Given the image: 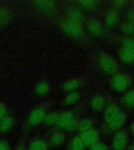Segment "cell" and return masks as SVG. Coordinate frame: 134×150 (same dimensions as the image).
<instances>
[{
    "label": "cell",
    "mask_w": 134,
    "mask_h": 150,
    "mask_svg": "<svg viewBox=\"0 0 134 150\" xmlns=\"http://www.w3.org/2000/svg\"><path fill=\"white\" fill-rule=\"evenodd\" d=\"M99 64L101 69L108 74H115L118 70L116 60L107 53L101 54L99 58Z\"/></svg>",
    "instance_id": "6da1fadb"
},
{
    "label": "cell",
    "mask_w": 134,
    "mask_h": 150,
    "mask_svg": "<svg viewBox=\"0 0 134 150\" xmlns=\"http://www.w3.org/2000/svg\"><path fill=\"white\" fill-rule=\"evenodd\" d=\"M58 125L61 128L65 130H71L75 127V116L71 112H63L59 115Z\"/></svg>",
    "instance_id": "7a4b0ae2"
},
{
    "label": "cell",
    "mask_w": 134,
    "mask_h": 150,
    "mask_svg": "<svg viewBox=\"0 0 134 150\" xmlns=\"http://www.w3.org/2000/svg\"><path fill=\"white\" fill-rule=\"evenodd\" d=\"M61 28L68 35L72 37L78 38L82 35V27L80 23H77L69 20H64L61 23Z\"/></svg>",
    "instance_id": "3957f363"
},
{
    "label": "cell",
    "mask_w": 134,
    "mask_h": 150,
    "mask_svg": "<svg viewBox=\"0 0 134 150\" xmlns=\"http://www.w3.org/2000/svg\"><path fill=\"white\" fill-rule=\"evenodd\" d=\"M46 113L45 110L41 107H36L31 110L28 116V123L32 126H35L41 124L46 119Z\"/></svg>",
    "instance_id": "277c9868"
},
{
    "label": "cell",
    "mask_w": 134,
    "mask_h": 150,
    "mask_svg": "<svg viewBox=\"0 0 134 150\" xmlns=\"http://www.w3.org/2000/svg\"><path fill=\"white\" fill-rule=\"evenodd\" d=\"M127 136L123 131H118L115 134L112 141L114 150H124L126 147Z\"/></svg>",
    "instance_id": "5b68a950"
},
{
    "label": "cell",
    "mask_w": 134,
    "mask_h": 150,
    "mask_svg": "<svg viewBox=\"0 0 134 150\" xmlns=\"http://www.w3.org/2000/svg\"><path fill=\"white\" fill-rule=\"evenodd\" d=\"M80 138H81L82 141L84 143V145L93 146L96 143H97L99 135L98 133L96 131L90 129V130L86 131L84 133H82Z\"/></svg>",
    "instance_id": "8992f818"
},
{
    "label": "cell",
    "mask_w": 134,
    "mask_h": 150,
    "mask_svg": "<svg viewBox=\"0 0 134 150\" xmlns=\"http://www.w3.org/2000/svg\"><path fill=\"white\" fill-rule=\"evenodd\" d=\"M112 84L116 91H123L129 86V81L125 75L116 74L113 78Z\"/></svg>",
    "instance_id": "52a82bcc"
},
{
    "label": "cell",
    "mask_w": 134,
    "mask_h": 150,
    "mask_svg": "<svg viewBox=\"0 0 134 150\" xmlns=\"http://www.w3.org/2000/svg\"><path fill=\"white\" fill-rule=\"evenodd\" d=\"M125 120H126V115L123 112H120L115 118H113L110 121L108 122V127L113 131H116L123 125Z\"/></svg>",
    "instance_id": "ba28073f"
},
{
    "label": "cell",
    "mask_w": 134,
    "mask_h": 150,
    "mask_svg": "<svg viewBox=\"0 0 134 150\" xmlns=\"http://www.w3.org/2000/svg\"><path fill=\"white\" fill-rule=\"evenodd\" d=\"M87 27H88L89 32L94 35H101L103 30L101 23L95 19L89 20L87 22Z\"/></svg>",
    "instance_id": "9c48e42d"
},
{
    "label": "cell",
    "mask_w": 134,
    "mask_h": 150,
    "mask_svg": "<svg viewBox=\"0 0 134 150\" xmlns=\"http://www.w3.org/2000/svg\"><path fill=\"white\" fill-rule=\"evenodd\" d=\"M120 59L125 63H131L134 61V51L122 48L119 52Z\"/></svg>",
    "instance_id": "30bf717a"
},
{
    "label": "cell",
    "mask_w": 134,
    "mask_h": 150,
    "mask_svg": "<svg viewBox=\"0 0 134 150\" xmlns=\"http://www.w3.org/2000/svg\"><path fill=\"white\" fill-rule=\"evenodd\" d=\"M120 112H121V111H120L117 105H110V106H108V107L106 109L105 112H104V119H105L106 122L108 123L109 121H110V120H111L113 118H115Z\"/></svg>",
    "instance_id": "8fae6325"
},
{
    "label": "cell",
    "mask_w": 134,
    "mask_h": 150,
    "mask_svg": "<svg viewBox=\"0 0 134 150\" xmlns=\"http://www.w3.org/2000/svg\"><path fill=\"white\" fill-rule=\"evenodd\" d=\"M48 143L42 139H35L29 145V150H47Z\"/></svg>",
    "instance_id": "7c38bea8"
},
{
    "label": "cell",
    "mask_w": 134,
    "mask_h": 150,
    "mask_svg": "<svg viewBox=\"0 0 134 150\" xmlns=\"http://www.w3.org/2000/svg\"><path fill=\"white\" fill-rule=\"evenodd\" d=\"M118 14L115 9H111L108 12V13L106 14L105 22L107 25L109 27H112L118 22Z\"/></svg>",
    "instance_id": "4fadbf2b"
},
{
    "label": "cell",
    "mask_w": 134,
    "mask_h": 150,
    "mask_svg": "<svg viewBox=\"0 0 134 150\" xmlns=\"http://www.w3.org/2000/svg\"><path fill=\"white\" fill-rule=\"evenodd\" d=\"M11 12L7 7H0V28L4 26L9 21Z\"/></svg>",
    "instance_id": "5bb4252c"
},
{
    "label": "cell",
    "mask_w": 134,
    "mask_h": 150,
    "mask_svg": "<svg viewBox=\"0 0 134 150\" xmlns=\"http://www.w3.org/2000/svg\"><path fill=\"white\" fill-rule=\"evenodd\" d=\"M14 125V120L9 116L0 120V131L2 132H7L12 128Z\"/></svg>",
    "instance_id": "9a60e30c"
},
{
    "label": "cell",
    "mask_w": 134,
    "mask_h": 150,
    "mask_svg": "<svg viewBox=\"0 0 134 150\" xmlns=\"http://www.w3.org/2000/svg\"><path fill=\"white\" fill-rule=\"evenodd\" d=\"M68 20L71 21H73L75 23H80L82 22V15L78 9H72L69 10L68 13Z\"/></svg>",
    "instance_id": "2e32d148"
},
{
    "label": "cell",
    "mask_w": 134,
    "mask_h": 150,
    "mask_svg": "<svg viewBox=\"0 0 134 150\" xmlns=\"http://www.w3.org/2000/svg\"><path fill=\"white\" fill-rule=\"evenodd\" d=\"M104 105V98L101 96H94L91 101L92 108L95 110H101Z\"/></svg>",
    "instance_id": "e0dca14e"
},
{
    "label": "cell",
    "mask_w": 134,
    "mask_h": 150,
    "mask_svg": "<svg viewBox=\"0 0 134 150\" xmlns=\"http://www.w3.org/2000/svg\"><path fill=\"white\" fill-rule=\"evenodd\" d=\"M36 6L42 11L49 12L54 8V2L52 1H39L36 2Z\"/></svg>",
    "instance_id": "ac0fdd59"
},
{
    "label": "cell",
    "mask_w": 134,
    "mask_h": 150,
    "mask_svg": "<svg viewBox=\"0 0 134 150\" xmlns=\"http://www.w3.org/2000/svg\"><path fill=\"white\" fill-rule=\"evenodd\" d=\"M51 143L54 145H62L65 141V136L62 132H55L50 138Z\"/></svg>",
    "instance_id": "d6986e66"
},
{
    "label": "cell",
    "mask_w": 134,
    "mask_h": 150,
    "mask_svg": "<svg viewBox=\"0 0 134 150\" xmlns=\"http://www.w3.org/2000/svg\"><path fill=\"white\" fill-rule=\"evenodd\" d=\"M79 86V81L76 79H71L68 80L63 84V88L67 91H71L72 92L75 89H76Z\"/></svg>",
    "instance_id": "ffe728a7"
},
{
    "label": "cell",
    "mask_w": 134,
    "mask_h": 150,
    "mask_svg": "<svg viewBox=\"0 0 134 150\" xmlns=\"http://www.w3.org/2000/svg\"><path fill=\"white\" fill-rule=\"evenodd\" d=\"M49 90V84L45 81L38 82L35 86V91L40 96H44L48 93Z\"/></svg>",
    "instance_id": "44dd1931"
},
{
    "label": "cell",
    "mask_w": 134,
    "mask_h": 150,
    "mask_svg": "<svg viewBox=\"0 0 134 150\" xmlns=\"http://www.w3.org/2000/svg\"><path fill=\"white\" fill-rule=\"evenodd\" d=\"M92 122L89 120H82L77 124V129L81 133H84L86 131L91 129Z\"/></svg>",
    "instance_id": "7402d4cb"
},
{
    "label": "cell",
    "mask_w": 134,
    "mask_h": 150,
    "mask_svg": "<svg viewBox=\"0 0 134 150\" xmlns=\"http://www.w3.org/2000/svg\"><path fill=\"white\" fill-rule=\"evenodd\" d=\"M123 102L127 106L134 107V89L130 90L123 96Z\"/></svg>",
    "instance_id": "603a6c76"
},
{
    "label": "cell",
    "mask_w": 134,
    "mask_h": 150,
    "mask_svg": "<svg viewBox=\"0 0 134 150\" xmlns=\"http://www.w3.org/2000/svg\"><path fill=\"white\" fill-rule=\"evenodd\" d=\"M71 145L72 150H83L85 147L84 143L82 141L81 138L78 137V136L73 138Z\"/></svg>",
    "instance_id": "cb8c5ba5"
},
{
    "label": "cell",
    "mask_w": 134,
    "mask_h": 150,
    "mask_svg": "<svg viewBox=\"0 0 134 150\" xmlns=\"http://www.w3.org/2000/svg\"><path fill=\"white\" fill-rule=\"evenodd\" d=\"M79 98L80 95L78 92L72 91L70 94H68L67 97L65 98V99H64V101H65L66 104H68V105H72V104L75 103L76 102H78Z\"/></svg>",
    "instance_id": "d4e9b609"
},
{
    "label": "cell",
    "mask_w": 134,
    "mask_h": 150,
    "mask_svg": "<svg viewBox=\"0 0 134 150\" xmlns=\"http://www.w3.org/2000/svg\"><path fill=\"white\" fill-rule=\"evenodd\" d=\"M59 115L56 112H50L49 114H46V119L45 121L46 122L47 124L49 125H54V124H57L59 119Z\"/></svg>",
    "instance_id": "484cf974"
},
{
    "label": "cell",
    "mask_w": 134,
    "mask_h": 150,
    "mask_svg": "<svg viewBox=\"0 0 134 150\" xmlns=\"http://www.w3.org/2000/svg\"><path fill=\"white\" fill-rule=\"evenodd\" d=\"M122 32L126 35L134 34V22H126L124 23L121 27Z\"/></svg>",
    "instance_id": "4316f807"
},
{
    "label": "cell",
    "mask_w": 134,
    "mask_h": 150,
    "mask_svg": "<svg viewBox=\"0 0 134 150\" xmlns=\"http://www.w3.org/2000/svg\"><path fill=\"white\" fill-rule=\"evenodd\" d=\"M78 4L82 7L85 8V9H92L95 7L97 2L93 0H82L78 2Z\"/></svg>",
    "instance_id": "83f0119b"
},
{
    "label": "cell",
    "mask_w": 134,
    "mask_h": 150,
    "mask_svg": "<svg viewBox=\"0 0 134 150\" xmlns=\"http://www.w3.org/2000/svg\"><path fill=\"white\" fill-rule=\"evenodd\" d=\"M123 48L134 51V39H125L123 42Z\"/></svg>",
    "instance_id": "f1b7e54d"
},
{
    "label": "cell",
    "mask_w": 134,
    "mask_h": 150,
    "mask_svg": "<svg viewBox=\"0 0 134 150\" xmlns=\"http://www.w3.org/2000/svg\"><path fill=\"white\" fill-rule=\"evenodd\" d=\"M7 116H9V115H8V110H7L6 106L4 104L0 103V120L7 117Z\"/></svg>",
    "instance_id": "f546056e"
},
{
    "label": "cell",
    "mask_w": 134,
    "mask_h": 150,
    "mask_svg": "<svg viewBox=\"0 0 134 150\" xmlns=\"http://www.w3.org/2000/svg\"><path fill=\"white\" fill-rule=\"evenodd\" d=\"M90 150H108L106 145L103 143H96L95 145H93L91 147Z\"/></svg>",
    "instance_id": "4dcf8cb0"
},
{
    "label": "cell",
    "mask_w": 134,
    "mask_h": 150,
    "mask_svg": "<svg viewBox=\"0 0 134 150\" xmlns=\"http://www.w3.org/2000/svg\"><path fill=\"white\" fill-rule=\"evenodd\" d=\"M112 4L115 9H121L125 6V2L122 0H117V1H114Z\"/></svg>",
    "instance_id": "1f68e13d"
},
{
    "label": "cell",
    "mask_w": 134,
    "mask_h": 150,
    "mask_svg": "<svg viewBox=\"0 0 134 150\" xmlns=\"http://www.w3.org/2000/svg\"><path fill=\"white\" fill-rule=\"evenodd\" d=\"M0 150H9L8 143L4 140H0Z\"/></svg>",
    "instance_id": "d6a6232c"
},
{
    "label": "cell",
    "mask_w": 134,
    "mask_h": 150,
    "mask_svg": "<svg viewBox=\"0 0 134 150\" xmlns=\"http://www.w3.org/2000/svg\"><path fill=\"white\" fill-rule=\"evenodd\" d=\"M129 17L131 19H133V20H134V9H132L131 11L129 12Z\"/></svg>",
    "instance_id": "836d02e7"
},
{
    "label": "cell",
    "mask_w": 134,
    "mask_h": 150,
    "mask_svg": "<svg viewBox=\"0 0 134 150\" xmlns=\"http://www.w3.org/2000/svg\"><path fill=\"white\" fill-rule=\"evenodd\" d=\"M16 150H28V149H27L25 147H24V146H19V147L16 149Z\"/></svg>",
    "instance_id": "e575fe53"
},
{
    "label": "cell",
    "mask_w": 134,
    "mask_h": 150,
    "mask_svg": "<svg viewBox=\"0 0 134 150\" xmlns=\"http://www.w3.org/2000/svg\"><path fill=\"white\" fill-rule=\"evenodd\" d=\"M130 128H131V131H133V133H134V122H133V123H132V124H131Z\"/></svg>",
    "instance_id": "d590c367"
},
{
    "label": "cell",
    "mask_w": 134,
    "mask_h": 150,
    "mask_svg": "<svg viewBox=\"0 0 134 150\" xmlns=\"http://www.w3.org/2000/svg\"><path fill=\"white\" fill-rule=\"evenodd\" d=\"M128 150H134V143L131 145V146H130V147L129 148V149Z\"/></svg>",
    "instance_id": "8d00e7d4"
}]
</instances>
